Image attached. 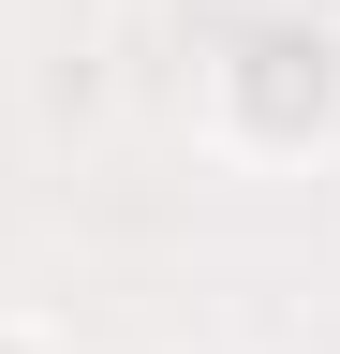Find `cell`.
Masks as SVG:
<instances>
[{
	"label": "cell",
	"instance_id": "6da1fadb",
	"mask_svg": "<svg viewBox=\"0 0 340 354\" xmlns=\"http://www.w3.org/2000/svg\"><path fill=\"white\" fill-rule=\"evenodd\" d=\"M0 354H30V339H0Z\"/></svg>",
	"mask_w": 340,
	"mask_h": 354
}]
</instances>
